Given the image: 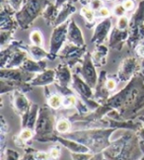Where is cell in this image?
<instances>
[{
  "label": "cell",
  "instance_id": "1",
  "mask_svg": "<svg viewBox=\"0 0 144 160\" xmlns=\"http://www.w3.org/2000/svg\"><path fill=\"white\" fill-rule=\"evenodd\" d=\"M106 106L117 111L124 121H135L144 116V74L136 75L122 89L112 95Z\"/></svg>",
  "mask_w": 144,
  "mask_h": 160
},
{
  "label": "cell",
  "instance_id": "2",
  "mask_svg": "<svg viewBox=\"0 0 144 160\" xmlns=\"http://www.w3.org/2000/svg\"><path fill=\"white\" fill-rule=\"evenodd\" d=\"M103 160H139L143 153L135 132L126 131L102 153Z\"/></svg>",
  "mask_w": 144,
  "mask_h": 160
},
{
  "label": "cell",
  "instance_id": "3",
  "mask_svg": "<svg viewBox=\"0 0 144 160\" xmlns=\"http://www.w3.org/2000/svg\"><path fill=\"white\" fill-rule=\"evenodd\" d=\"M117 131L116 128H84L72 131L62 137L76 140L88 147L93 154H99L111 145L112 141L111 140V137Z\"/></svg>",
  "mask_w": 144,
  "mask_h": 160
},
{
  "label": "cell",
  "instance_id": "4",
  "mask_svg": "<svg viewBox=\"0 0 144 160\" xmlns=\"http://www.w3.org/2000/svg\"><path fill=\"white\" fill-rule=\"evenodd\" d=\"M56 117L47 104L40 107L39 116L35 127L34 139L39 142H55L57 133L55 131Z\"/></svg>",
  "mask_w": 144,
  "mask_h": 160
},
{
  "label": "cell",
  "instance_id": "5",
  "mask_svg": "<svg viewBox=\"0 0 144 160\" xmlns=\"http://www.w3.org/2000/svg\"><path fill=\"white\" fill-rule=\"evenodd\" d=\"M53 0H26L20 11L16 13V20L19 28L27 30L42 15L47 6Z\"/></svg>",
  "mask_w": 144,
  "mask_h": 160
},
{
  "label": "cell",
  "instance_id": "6",
  "mask_svg": "<svg viewBox=\"0 0 144 160\" xmlns=\"http://www.w3.org/2000/svg\"><path fill=\"white\" fill-rule=\"evenodd\" d=\"M142 73L141 60L137 57H128L122 60L116 75L117 82L127 83L133 77Z\"/></svg>",
  "mask_w": 144,
  "mask_h": 160
},
{
  "label": "cell",
  "instance_id": "7",
  "mask_svg": "<svg viewBox=\"0 0 144 160\" xmlns=\"http://www.w3.org/2000/svg\"><path fill=\"white\" fill-rule=\"evenodd\" d=\"M87 47H78L71 42H66L62 50L58 53V57L62 62L66 63L73 70L75 66L82 62L84 55L86 54Z\"/></svg>",
  "mask_w": 144,
  "mask_h": 160
},
{
  "label": "cell",
  "instance_id": "8",
  "mask_svg": "<svg viewBox=\"0 0 144 160\" xmlns=\"http://www.w3.org/2000/svg\"><path fill=\"white\" fill-rule=\"evenodd\" d=\"M68 23L69 21L65 22L64 24L54 27L51 39H49V54H51V60H54L58 57V53L64 47L67 41V32H68Z\"/></svg>",
  "mask_w": 144,
  "mask_h": 160
},
{
  "label": "cell",
  "instance_id": "9",
  "mask_svg": "<svg viewBox=\"0 0 144 160\" xmlns=\"http://www.w3.org/2000/svg\"><path fill=\"white\" fill-rule=\"evenodd\" d=\"M73 71L80 74L81 77H82L93 89H95L98 78H99V74L96 69V65L93 62L91 52H86V54L83 58L82 62L78 64L77 66H75L73 68Z\"/></svg>",
  "mask_w": 144,
  "mask_h": 160
},
{
  "label": "cell",
  "instance_id": "10",
  "mask_svg": "<svg viewBox=\"0 0 144 160\" xmlns=\"http://www.w3.org/2000/svg\"><path fill=\"white\" fill-rule=\"evenodd\" d=\"M17 12L11 7L7 0H1V9H0V29L4 31H15L19 28V24L16 20Z\"/></svg>",
  "mask_w": 144,
  "mask_h": 160
},
{
  "label": "cell",
  "instance_id": "11",
  "mask_svg": "<svg viewBox=\"0 0 144 160\" xmlns=\"http://www.w3.org/2000/svg\"><path fill=\"white\" fill-rule=\"evenodd\" d=\"M112 21L111 18H106L103 19L101 22H99L95 29L91 38V42L95 46L98 45H104L108 38H110L111 32L112 30Z\"/></svg>",
  "mask_w": 144,
  "mask_h": 160
},
{
  "label": "cell",
  "instance_id": "12",
  "mask_svg": "<svg viewBox=\"0 0 144 160\" xmlns=\"http://www.w3.org/2000/svg\"><path fill=\"white\" fill-rule=\"evenodd\" d=\"M37 74L23 70L21 67L19 68H1L0 69V78L11 80V81L30 83L35 78Z\"/></svg>",
  "mask_w": 144,
  "mask_h": 160
},
{
  "label": "cell",
  "instance_id": "13",
  "mask_svg": "<svg viewBox=\"0 0 144 160\" xmlns=\"http://www.w3.org/2000/svg\"><path fill=\"white\" fill-rule=\"evenodd\" d=\"M71 88L81 99H93L94 89L75 71H73Z\"/></svg>",
  "mask_w": 144,
  "mask_h": 160
},
{
  "label": "cell",
  "instance_id": "14",
  "mask_svg": "<svg viewBox=\"0 0 144 160\" xmlns=\"http://www.w3.org/2000/svg\"><path fill=\"white\" fill-rule=\"evenodd\" d=\"M55 70V82L54 84L64 88H71L73 70L66 63L61 62L56 65Z\"/></svg>",
  "mask_w": 144,
  "mask_h": 160
},
{
  "label": "cell",
  "instance_id": "15",
  "mask_svg": "<svg viewBox=\"0 0 144 160\" xmlns=\"http://www.w3.org/2000/svg\"><path fill=\"white\" fill-rule=\"evenodd\" d=\"M108 79V73L106 70H101L99 73V78L97 85L94 89V97L93 99L99 102L100 104H105L112 96L111 92L106 87V82Z\"/></svg>",
  "mask_w": 144,
  "mask_h": 160
},
{
  "label": "cell",
  "instance_id": "16",
  "mask_svg": "<svg viewBox=\"0 0 144 160\" xmlns=\"http://www.w3.org/2000/svg\"><path fill=\"white\" fill-rule=\"evenodd\" d=\"M12 105L15 112L23 119L29 112L32 103L29 101L26 94L21 91H15L12 93Z\"/></svg>",
  "mask_w": 144,
  "mask_h": 160
},
{
  "label": "cell",
  "instance_id": "17",
  "mask_svg": "<svg viewBox=\"0 0 144 160\" xmlns=\"http://www.w3.org/2000/svg\"><path fill=\"white\" fill-rule=\"evenodd\" d=\"M128 37H129L128 30L122 31L118 30L117 27H114L109 38V47L115 51L121 52L123 48L124 45L127 44Z\"/></svg>",
  "mask_w": 144,
  "mask_h": 160
},
{
  "label": "cell",
  "instance_id": "18",
  "mask_svg": "<svg viewBox=\"0 0 144 160\" xmlns=\"http://www.w3.org/2000/svg\"><path fill=\"white\" fill-rule=\"evenodd\" d=\"M33 86L30 83H23V82H17V81H11V80L6 79H0V94L4 95L10 93V92L15 91H21L23 93H28L32 91Z\"/></svg>",
  "mask_w": 144,
  "mask_h": 160
},
{
  "label": "cell",
  "instance_id": "19",
  "mask_svg": "<svg viewBox=\"0 0 144 160\" xmlns=\"http://www.w3.org/2000/svg\"><path fill=\"white\" fill-rule=\"evenodd\" d=\"M67 41L68 42L78 46V47H87L82 31L77 25L74 19H70L68 23V32H67Z\"/></svg>",
  "mask_w": 144,
  "mask_h": 160
},
{
  "label": "cell",
  "instance_id": "20",
  "mask_svg": "<svg viewBox=\"0 0 144 160\" xmlns=\"http://www.w3.org/2000/svg\"><path fill=\"white\" fill-rule=\"evenodd\" d=\"M55 142L65 147L66 149L70 151V153H92L88 147L85 146L84 144L78 142L76 140L64 138L59 134H57V137H56Z\"/></svg>",
  "mask_w": 144,
  "mask_h": 160
},
{
  "label": "cell",
  "instance_id": "21",
  "mask_svg": "<svg viewBox=\"0 0 144 160\" xmlns=\"http://www.w3.org/2000/svg\"><path fill=\"white\" fill-rule=\"evenodd\" d=\"M55 82V70L47 68L39 74H37L35 78L30 82L33 87H47L48 85L54 84Z\"/></svg>",
  "mask_w": 144,
  "mask_h": 160
},
{
  "label": "cell",
  "instance_id": "22",
  "mask_svg": "<svg viewBox=\"0 0 144 160\" xmlns=\"http://www.w3.org/2000/svg\"><path fill=\"white\" fill-rule=\"evenodd\" d=\"M28 47V46H27ZM29 58V52H27V48L18 47L7 63L5 68H19L23 65V63Z\"/></svg>",
  "mask_w": 144,
  "mask_h": 160
},
{
  "label": "cell",
  "instance_id": "23",
  "mask_svg": "<svg viewBox=\"0 0 144 160\" xmlns=\"http://www.w3.org/2000/svg\"><path fill=\"white\" fill-rule=\"evenodd\" d=\"M75 12H76V6L73 4L72 0L65 3L63 6H61L60 9H59V12H58V15L55 19L53 28L61 25V24H64L67 21H69L70 20L69 17L71 15H73Z\"/></svg>",
  "mask_w": 144,
  "mask_h": 160
},
{
  "label": "cell",
  "instance_id": "24",
  "mask_svg": "<svg viewBox=\"0 0 144 160\" xmlns=\"http://www.w3.org/2000/svg\"><path fill=\"white\" fill-rule=\"evenodd\" d=\"M39 112H40V106L36 103H32V106H31L28 114L23 119H21L22 128H27L34 131L37 120V116H39Z\"/></svg>",
  "mask_w": 144,
  "mask_h": 160
},
{
  "label": "cell",
  "instance_id": "25",
  "mask_svg": "<svg viewBox=\"0 0 144 160\" xmlns=\"http://www.w3.org/2000/svg\"><path fill=\"white\" fill-rule=\"evenodd\" d=\"M47 67V59L43 60H35L33 58H27L26 61L23 63L21 68L27 72L34 73V74H39V73L45 71Z\"/></svg>",
  "mask_w": 144,
  "mask_h": 160
},
{
  "label": "cell",
  "instance_id": "26",
  "mask_svg": "<svg viewBox=\"0 0 144 160\" xmlns=\"http://www.w3.org/2000/svg\"><path fill=\"white\" fill-rule=\"evenodd\" d=\"M109 54V48L106 45H98L91 53L92 59L96 67H103L107 63V58Z\"/></svg>",
  "mask_w": 144,
  "mask_h": 160
},
{
  "label": "cell",
  "instance_id": "27",
  "mask_svg": "<svg viewBox=\"0 0 144 160\" xmlns=\"http://www.w3.org/2000/svg\"><path fill=\"white\" fill-rule=\"evenodd\" d=\"M34 137H35V132L33 130L25 128H22L18 135L13 138V140H14V143L17 146L25 148V147L28 146L29 141L34 139Z\"/></svg>",
  "mask_w": 144,
  "mask_h": 160
},
{
  "label": "cell",
  "instance_id": "28",
  "mask_svg": "<svg viewBox=\"0 0 144 160\" xmlns=\"http://www.w3.org/2000/svg\"><path fill=\"white\" fill-rule=\"evenodd\" d=\"M59 9L60 8H58L53 1L51 2L47 6L45 11H43L42 15V17L43 18V20L47 22V24H48V25H51V26L53 27L55 19H56V17H57V15H58Z\"/></svg>",
  "mask_w": 144,
  "mask_h": 160
},
{
  "label": "cell",
  "instance_id": "29",
  "mask_svg": "<svg viewBox=\"0 0 144 160\" xmlns=\"http://www.w3.org/2000/svg\"><path fill=\"white\" fill-rule=\"evenodd\" d=\"M27 52H29L30 58L35 60H43V59L51 60V54L42 47L31 45L27 47Z\"/></svg>",
  "mask_w": 144,
  "mask_h": 160
},
{
  "label": "cell",
  "instance_id": "30",
  "mask_svg": "<svg viewBox=\"0 0 144 160\" xmlns=\"http://www.w3.org/2000/svg\"><path fill=\"white\" fill-rule=\"evenodd\" d=\"M80 14L84 18V20L86 21V26L89 29H91L96 22V12L94 11L89 5L82 6V8L80 10Z\"/></svg>",
  "mask_w": 144,
  "mask_h": 160
},
{
  "label": "cell",
  "instance_id": "31",
  "mask_svg": "<svg viewBox=\"0 0 144 160\" xmlns=\"http://www.w3.org/2000/svg\"><path fill=\"white\" fill-rule=\"evenodd\" d=\"M56 133L59 135H65L72 132V122L68 118H60L56 121L55 126Z\"/></svg>",
  "mask_w": 144,
  "mask_h": 160
},
{
  "label": "cell",
  "instance_id": "32",
  "mask_svg": "<svg viewBox=\"0 0 144 160\" xmlns=\"http://www.w3.org/2000/svg\"><path fill=\"white\" fill-rule=\"evenodd\" d=\"M47 106L52 109L53 111H57L62 107L63 104V96L59 93H52L47 97Z\"/></svg>",
  "mask_w": 144,
  "mask_h": 160
},
{
  "label": "cell",
  "instance_id": "33",
  "mask_svg": "<svg viewBox=\"0 0 144 160\" xmlns=\"http://www.w3.org/2000/svg\"><path fill=\"white\" fill-rule=\"evenodd\" d=\"M13 31H0V45H1V48L7 47L13 42V37H14Z\"/></svg>",
  "mask_w": 144,
  "mask_h": 160
},
{
  "label": "cell",
  "instance_id": "34",
  "mask_svg": "<svg viewBox=\"0 0 144 160\" xmlns=\"http://www.w3.org/2000/svg\"><path fill=\"white\" fill-rule=\"evenodd\" d=\"M30 41L32 42V45H34V46L42 47L43 38H42V34L41 31L37 29L33 30L30 34Z\"/></svg>",
  "mask_w": 144,
  "mask_h": 160
},
{
  "label": "cell",
  "instance_id": "35",
  "mask_svg": "<svg viewBox=\"0 0 144 160\" xmlns=\"http://www.w3.org/2000/svg\"><path fill=\"white\" fill-rule=\"evenodd\" d=\"M78 96H75L74 94L67 95L63 97V104H62V108L64 109H72L75 108L78 103Z\"/></svg>",
  "mask_w": 144,
  "mask_h": 160
},
{
  "label": "cell",
  "instance_id": "36",
  "mask_svg": "<svg viewBox=\"0 0 144 160\" xmlns=\"http://www.w3.org/2000/svg\"><path fill=\"white\" fill-rule=\"evenodd\" d=\"M9 132V126L7 122L5 121L4 117L1 116V149L2 153L5 151V143H6V137Z\"/></svg>",
  "mask_w": 144,
  "mask_h": 160
},
{
  "label": "cell",
  "instance_id": "37",
  "mask_svg": "<svg viewBox=\"0 0 144 160\" xmlns=\"http://www.w3.org/2000/svg\"><path fill=\"white\" fill-rule=\"evenodd\" d=\"M37 150L31 146H27L24 148V155L21 160H37Z\"/></svg>",
  "mask_w": 144,
  "mask_h": 160
},
{
  "label": "cell",
  "instance_id": "38",
  "mask_svg": "<svg viewBox=\"0 0 144 160\" xmlns=\"http://www.w3.org/2000/svg\"><path fill=\"white\" fill-rule=\"evenodd\" d=\"M2 160H21L20 154L12 148H6L2 153Z\"/></svg>",
  "mask_w": 144,
  "mask_h": 160
},
{
  "label": "cell",
  "instance_id": "39",
  "mask_svg": "<svg viewBox=\"0 0 144 160\" xmlns=\"http://www.w3.org/2000/svg\"><path fill=\"white\" fill-rule=\"evenodd\" d=\"M129 26H130V19H128L127 16H122V17L117 18L116 27L118 30L127 31V30H129Z\"/></svg>",
  "mask_w": 144,
  "mask_h": 160
},
{
  "label": "cell",
  "instance_id": "40",
  "mask_svg": "<svg viewBox=\"0 0 144 160\" xmlns=\"http://www.w3.org/2000/svg\"><path fill=\"white\" fill-rule=\"evenodd\" d=\"M48 154L52 160H58L61 156V146L60 145H53L48 150Z\"/></svg>",
  "mask_w": 144,
  "mask_h": 160
},
{
  "label": "cell",
  "instance_id": "41",
  "mask_svg": "<svg viewBox=\"0 0 144 160\" xmlns=\"http://www.w3.org/2000/svg\"><path fill=\"white\" fill-rule=\"evenodd\" d=\"M137 121L140 122L141 127H140V128L138 131L135 132V134H136V137L138 138L139 142L144 144V116L139 117V118L137 119Z\"/></svg>",
  "mask_w": 144,
  "mask_h": 160
},
{
  "label": "cell",
  "instance_id": "42",
  "mask_svg": "<svg viewBox=\"0 0 144 160\" xmlns=\"http://www.w3.org/2000/svg\"><path fill=\"white\" fill-rule=\"evenodd\" d=\"M72 160H90L93 157V153H70Z\"/></svg>",
  "mask_w": 144,
  "mask_h": 160
},
{
  "label": "cell",
  "instance_id": "43",
  "mask_svg": "<svg viewBox=\"0 0 144 160\" xmlns=\"http://www.w3.org/2000/svg\"><path fill=\"white\" fill-rule=\"evenodd\" d=\"M112 12H114L115 16H117V18H120V17H122V16H126L127 10L124 9L122 3H117L114 7V9H112Z\"/></svg>",
  "mask_w": 144,
  "mask_h": 160
},
{
  "label": "cell",
  "instance_id": "44",
  "mask_svg": "<svg viewBox=\"0 0 144 160\" xmlns=\"http://www.w3.org/2000/svg\"><path fill=\"white\" fill-rule=\"evenodd\" d=\"M117 80L115 79V78H112V77H108L107 79V82H106V87H107V89L111 92L112 91H115L117 87Z\"/></svg>",
  "mask_w": 144,
  "mask_h": 160
},
{
  "label": "cell",
  "instance_id": "45",
  "mask_svg": "<svg viewBox=\"0 0 144 160\" xmlns=\"http://www.w3.org/2000/svg\"><path fill=\"white\" fill-rule=\"evenodd\" d=\"M25 1H26V0H7V2L11 5V7L13 8L16 12L21 10Z\"/></svg>",
  "mask_w": 144,
  "mask_h": 160
},
{
  "label": "cell",
  "instance_id": "46",
  "mask_svg": "<svg viewBox=\"0 0 144 160\" xmlns=\"http://www.w3.org/2000/svg\"><path fill=\"white\" fill-rule=\"evenodd\" d=\"M111 15V11L107 7H102L100 10L96 12V17L97 18H101V19H106V18H110Z\"/></svg>",
  "mask_w": 144,
  "mask_h": 160
},
{
  "label": "cell",
  "instance_id": "47",
  "mask_svg": "<svg viewBox=\"0 0 144 160\" xmlns=\"http://www.w3.org/2000/svg\"><path fill=\"white\" fill-rule=\"evenodd\" d=\"M103 1H104V0H90L89 6L94 11L97 12L98 10H100L102 7H104V2Z\"/></svg>",
  "mask_w": 144,
  "mask_h": 160
},
{
  "label": "cell",
  "instance_id": "48",
  "mask_svg": "<svg viewBox=\"0 0 144 160\" xmlns=\"http://www.w3.org/2000/svg\"><path fill=\"white\" fill-rule=\"evenodd\" d=\"M124 9L127 10V12H130V11H133L135 9V2L134 0H123L122 2Z\"/></svg>",
  "mask_w": 144,
  "mask_h": 160
},
{
  "label": "cell",
  "instance_id": "49",
  "mask_svg": "<svg viewBox=\"0 0 144 160\" xmlns=\"http://www.w3.org/2000/svg\"><path fill=\"white\" fill-rule=\"evenodd\" d=\"M134 52L136 53V57L141 60H144V46L142 44L137 45L134 48Z\"/></svg>",
  "mask_w": 144,
  "mask_h": 160
},
{
  "label": "cell",
  "instance_id": "50",
  "mask_svg": "<svg viewBox=\"0 0 144 160\" xmlns=\"http://www.w3.org/2000/svg\"><path fill=\"white\" fill-rule=\"evenodd\" d=\"M68 1H70V0H53V2L55 3V5L57 6L58 8H60L61 6H63L65 3H67Z\"/></svg>",
  "mask_w": 144,
  "mask_h": 160
},
{
  "label": "cell",
  "instance_id": "51",
  "mask_svg": "<svg viewBox=\"0 0 144 160\" xmlns=\"http://www.w3.org/2000/svg\"><path fill=\"white\" fill-rule=\"evenodd\" d=\"M90 160H103L102 154H101V153H99V154H94L93 157Z\"/></svg>",
  "mask_w": 144,
  "mask_h": 160
},
{
  "label": "cell",
  "instance_id": "52",
  "mask_svg": "<svg viewBox=\"0 0 144 160\" xmlns=\"http://www.w3.org/2000/svg\"><path fill=\"white\" fill-rule=\"evenodd\" d=\"M77 1L80 4H82V6H86V5H88V3L90 2V0H77Z\"/></svg>",
  "mask_w": 144,
  "mask_h": 160
},
{
  "label": "cell",
  "instance_id": "53",
  "mask_svg": "<svg viewBox=\"0 0 144 160\" xmlns=\"http://www.w3.org/2000/svg\"><path fill=\"white\" fill-rule=\"evenodd\" d=\"M141 63H142V73L144 74V60H141Z\"/></svg>",
  "mask_w": 144,
  "mask_h": 160
},
{
  "label": "cell",
  "instance_id": "54",
  "mask_svg": "<svg viewBox=\"0 0 144 160\" xmlns=\"http://www.w3.org/2000/svg\"><path fill=\"white\" fill-rule=\"evenodd\" d=\"M140 44H142V45H143V46H144V40H143V41H142V42H140Z\"/></svg>",
  "mask_w": 144,
  "mask_h": 160
},
{
  "label": "cell",
  "instance_id": "55",
  "mask_svg": "<svg viewBox=\"0 0 144 160\" xmlns=\"http://www.w3.org/2000/svg\"><path fill=\"white\" fill-rule=\"evenodd\" d=\"M139 160H144V156H142V157H141V158H140Z\"/></svg>",
  "mask_w": 144,
  "mask_h": 160
},
{
  "label": "cell",
  "instance_id": "56",
  "mask_svg": "<svg viewBox=\"0 0 144 160\" xmlns=\"http://www.w3.org/2000/svg\"><path fill=\"white\" fill-rule=\"evenodd\" d=\"M105 1H112V0H105Z\"/></svg>",
  "mask_w": 144,
  "mask_h": 160
},
{
  "label": "cell",
  "instance_id": "57",
  "mask_svg": "<svg viewBox=\"0 0 144 160\" xmlns=\"http://www.w3.org/2000/svg\"><path fill=\"white\" fill-rule=\"evenodd\" d=\"M118 1H122H122H123V0H118Z\"/></svg>",
  "mask_w": 144,
  "mask_h": 160
}]
</instances>
